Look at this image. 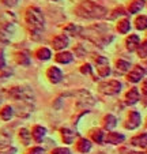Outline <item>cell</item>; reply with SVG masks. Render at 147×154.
<instances>
[{"mask_svg": "<svg viewBox=\"0 0 147 154\" xmlns=\"http://www.w3.org/2000/svg\"><path fill=\"white\" fill-rule=\"evenodd\" d=\"M23 19H25V25H26L27 30H29L30 35L40 34L44 30L45 26V17H44L41 8L35 6H29L25 10L23 14Z\"/></svg>", "mask_w": 147, "mask_h": 154, "instance_id": "cell-1", "label": "cell"}, {"mask_svg": "<svg viewBox=\"0 0 147 154\" xmlns=\"http://www.w3.org/2000/svg\"><path fill=\"white\" fill-rule=\"evenodd\" d=\"M75 14L83 19H100V18L106 17L108 10L93 0H83L76 6Z\"/></svg>", "mask_w": 147, "mask_h": 154, "instance_id": "cell-2", "label": "cell"}, {"mask_svg": "<svg viewBox=\"0 0 147 154\" xmlns=\"http://www.w3.org/2000/svg\"><path fill=\"white\" fill-rule=\"evenodd\" d=\"M10 98H12L15 102H22V104H30L34 101V91L29 86H12L7 90Z\"/></svg>", "mask_w": 147, "mask_h": 154, "instance_id": "cell-3", "label": "cell"}, {"mask_svg": "<svg viewBox=\"0 0 147 154\" xmlns=\"http://www.w3.org/2000/svg\"><path fill=\"white\" fill-rule=\"evenodd\" d=\"M98 91L105 94V96H116L121 91V83L116 79L102 82V83L98 85Z\"/></svg>", "mask_w": 147, "mask_h": 154, "instance_id": "cell-4", "label": "cell"}, {"mask_svg": "<svg viewBox=\"0 0 147 154\" xmlns=\"http://www.w3.org/2000/svg\"><path fill=\"white\" fill-rule=\"evenodd\" d=\"M95 68H97V74L101 78H106L110 75V67H109V60L104 56H95L94 57Z\"/></svg>", "mask_w": 147, "mask_h": 154, "instance_id": "cell-5", "label": "cell"}, {"mask_svg": "<svg viewBox=\"0 0 147 154\" xmlns=\"http://www.w3.org/2000/svg\"><path fill=\"white\" fill-rule=\"evenodd\" d=\"M45 76L52 85H57V83H60V82L63 81L64 74H63V71L57 67V66H51V67L46 68Z\"/></svg>", "mask_w": 147, "mask_h": 154, "instance_id": "cell-6", "label": "cell"}, {"mask_svg": "<svg viewBox=\"0 0 147 154\" xmlns=\"http://www.w3.org/2000/svg\"><path fill=\"white\" fill-rule=\"evenodd\" d=\"M51 45H52V48L55 51H57V52H61V51H66L67 48L69 47V38L67 34H57L55 35V37L52 38V41H51Z\"/></svg>", "mask_w": 147, "mask_h": 154, "instance_id": "cell-7", "label": "cell"}, {"mask_svg": "<svg viewBox=\"0 0 147 154\" xmlns=\"http://www.w3.org/2000/svg\"><path fill=\"white\" fill-rule=\"evenodd\" d=\"M140 122H142V116L138 111H131L128 113V117H127V122H125V128L127 130H135L140 125Z\"/></svg>", "mask_w": 147, "mask_h": 154, "instance_id": "cell-8", "label": "cell"}, {"mask_svg": "<svg viewBox=\"0 0 147 154\" xmlns=\"http://www.w3.org/2000/svg\"><path fill=\"white\" fill-rule=\"evenodd\" d=\"M30 132H32L33 142H34V143H41L44 140V138L46 137V134H48V130H46L44 125L35 124V125H33V127H32Z\"/></svg>", "mask_w": 147, "mask_h": 154, "instance_id": "cell-9", "label": "cell"}, {"mask_svg": "<svg viewBox=\"0 0 147 154\" xmlns=\"http://www.w3.org/2000/svg\"><path fill=\"white\" fill-rule=\"evenodd\" d=\"M144 75H146L144 68L140 67V66H135V67L128 72L127 79H128V82H131V83H138V82H140L142 79L144 78Z\"/></svg>", "mask_w": 147, "mask_h": 154, "instance_id": "cell-10", "label": "cell"}, {"mask_svg": "<svg viewBox=\"0 0 147 154\" xmlns=\"http://www.w3.org/2000/svg\"><path fill=\"white\" fill-rule=\"evenodd\" d=\"M75 150L78 151L79 154H87L91 151V147H93V143L91 140L89 139V138H79L78 140H76L75 143Z\"/></svg>", "mask_w": 147, "mask_h": 154, "instance_id": "cell-11", "label": "cell"}, {"mask_svg": "<svg viewBox=\"0 0 147 154\" xmlns=\"http://www.w3.org/2000/svg\"><path fill=\"white\" fill-rule=\"evenodd\" d=\"M14 60L23 67H27V66H30L32 56L27 51H17V52H14Z\"/></svg>", "mask_w": 147, "mask_h": 154, "instance_id": "cell-12", "label": "cell"}, {"mask_svg": "<svg viewBox=\"0 0 147 154\" xmlns=\"http://www.w3.org/2000/svg\"><path fill=\"white\" fill-rule=\"evenodd\" d=\"M60 137H61V140L66 145H74L75 143V138H76V132L68 127H63V128H60Z\"/></svg>", "mask_w": 147, "mask_h": 154, "instance_id": "cell-13", "label": "cell"}, {"mask_svg": "<svg viewBox=\"0 0 147 154\" xmlns=\"http://www.w3.org/2000/svg\"><path fill=\"white\" fill-rule=\"evenodd\" d=\"M105 138H106V134L104 132V130L101 128H93L90 130V140L97 145H102L105 143Z\"/></svg>", "mask_w": 147, "mask_h": 154, "instance_id": "cell-14", "label": "cell"}, {"mask_svg": "<svg viewBox=\"0 0 147 154\" xmlns=\"http://www.w3.org/2000/svg\"><path fill=\"white\" fill-rule=\"evenodd\" d=\"M34 57L40 61H48L52 59V51L46 47H38L34 51Z\"/></svg>", "mask_w": 147, "mask_h": 154, "instance_id": "cell-15", "label": "cell"}, {"mask_svg": "<svg viewBox=\"0 0 147 154\" xmlns=\"http://www.w3.org/2000/svg\"><path fill=\"white\" fill-rule=\"evenodd\" d=\"M55 61L57 64H69L74 61V55L69 51H61L55 55Z\"/></svg>", "mask_w": 147, "mask_h": 154, "instance_id": "cell-16", "label": "cell"}, {"mask_svg": "<svg viewBox=\"0 0 147 154\" xmlns=\"http://www.w3.org/2000/svg\"><path fill=\"white\" fill-rule=\"evenodd\" d=\"M15 116V111H14V106L12 105H3L0 108V120L3 122H10L12 120Z\"/></svg>", "mask_w": 147, "mask_h": 154, "instance_id": "cell-17", "label": "cell"}, {"mask_svg": "<svg viewBox=\"0 0 147 154\" xmlns=\"http://www.w3.org/2000/svg\"><path fill=\"white\" fill-rule=\"evenodd\" d=\"M18 138H19L20 143H22L23 146H30L32 145V140H33L32 132H30L27 128H25V127L19 128V131H18Z\"/></svg>", "mask_w": 147, "mask_h": 154, "instance_id": "cell-18", "label": "cell"}, {"mask_svg": "<svg viewBox=\"0 0 147 154\" xmlns=\"http://www.w3.org/2000/svg\"><path fill=\"white\" fill-rule=\"evenodd\" d=\"M139 45H140V38L136 34H130L125 40V47L130 52H133V51H138Z\"/></svg>", "mask_w": 147, "mask_h": 154, "instance_id": "cell-19", "label": "cell"}, {"mask_svg": "<svg viewBox=\"0 0 147 154\" xmlns=\"http://www.w3.org/2000/svg\"><path fill=\"white\" fill-rule=\"evenodd\" d=\"M125 140V137L120 132H108L106 138H105V143H109V145H118V143H123Z\"/></svg>", "mask_w": 147, "mask_h": 154, "instance_id": "cell-20", "label": "cell"}, {"mask_svg": "<svg viewBox=\"0 0 147 154\" xmlns=\"http://www.w3.org/2000/svg\"><path fill=\"white\" fill-rule=\"evenodd\" d=\"M140 100V94H139L138 87H132L128 90V93L125 94V102L128 105H135L136 102Z\"/></svg>", "mask_w": 147, "mask_h": 154, "instance_id": "cell-21", "label": "cell"}, {"mask_svg": "<svg viewBox=\"0 0 147 154\" xmlns=\"http://www.w3.org/2000/svg\"><path fill=\"white\" fill-rule=\"evenodd\" d=\"M11 132H8V130H0V149H6L11 146Z\"/></svg>", "mask_w": 147, "mask_h": 154, "instance_id": "cell-22", "label": "cell"}, {"mask_svg": "<svg viewBox=\"0 0 147 154\" xmlns=\"http://www.w3.org/2000/svg\"><path fill=\"white\" fill-rule=\"evenodd\" d=\"M131 143L136 147H140V149H147V134L143 132V134H138L131 139Z\"/></svg>", "mask_w": 147, "mask_h": 154, "instance_id": "cell-23", "label": "cell"}, {"mask_svg": "<svg viewBox=\"0 0 147 154\" xmlns=\"http://www.w3.org/2000/svg\"><path fill=\"white\" fill-rule=\"evenodd\" d=\"M144 0H131L128 3V14H138L143 10Z\"/></svg>", "mask_w": 147, "mask_h": 154, "instance_id": "cell-24", "label": "cell"}, {"mask_svg": "<svg viewBox=\"0 0 147 154\" xmlns=\"http://www.w3.org/2000/svg\"><path fill=\"white\" fill-rule=\"evenodd\" d=\"M117 125V119H116V116H113V115L108 113L104 116V119H102V127L105 128V130H113V128Z\"/></svg>", "mask_w": 147, "mask_h": 154, "instance_id": "cell-25", "label": "cell"}, {"mask_svg": "<svg viewBox=\"0 0 147 154\" xmlns=\"http://www.w3.org/2000/svg\"><path fill=\"white\" fill-rule=\"evenodd\" d=\"M116 29H117L118 33H121V34H127L128 32L131 30V22L128 19H120L117 22V25H116Z\"/></svg>", "mask_w": 147, "mask_h": 154, "instance_id": "cell-26", "label": "cell"}, {"mask_svg": "<svg viewBox=\"0 0 147 154\" xmlns=\"http://www.w3.org/2000/svg\"><path fill=\"white\" fill-rule=\"evenodd\" d=\"M116 68L120 72H127L131 68V63L127 60H123V59H118V60H116Z\"/></svg>", "mask_w": 147, "mask_h": 154, "instance_id": "cell-27", "label": "cell"}, {"mask_svg": "<svg viewBox=\"0 0 147 154\" xmlns=\"http://www.w3.org/2000/svg\"><path fill=\"white\" fill-rule=\"evenodd\" d=\"M135 27L138 30H146L147 29V15H139V17H136Z\"/></svg>", "mask_w": 147, "mask_h": 154, "instance_id": "cell-28", "label": "cell"}, {"mask_svg": "<svg viewBox=\"0 0 147 154\" xmlns=\"http://www.w3.org/2000/svg\"><path fill=\"white\" fill-rule=\"evenodd\" d=\"M25 154H45V149L41 146H32L25 151Z\"/></svg>", "mask_w": 147, "mask_h": 154, "instance_id": "cell-29", "label": "cell"}, {"mask_svg": "<svg viewBox=\"0 0 147 154\" xmlns=\"http://www.w3.org/2000/svg\"><path fill=\"white\" fill-rule=\"evenodd\" d=\"M51 154H71V150L67 146H57L51 150Z\"/></svg>", "mask_w": 147, "mask_h": 154, "instance_id": "cell-30", "label": "cell"}, {"mask_svg": "<svg viewBox=\"0 0 147 154\" xmlns=\"http://www.w3.org/2000/svg\"><path fill=\"white\" fill-rule=\"evenodd\" d=\"M138 55H139V57H147V40L142 45H139Z\"/></svg>", "mask_w": 147, "mask_h": 154, "instance_id": "cell-31", "label": "cell"}, {"mask_svg": "<svg viewBox=\"0 0 147 154\" xmlns=\"http://www.w3.org/2000/svg\"><path fill=\"white\" fill-rule=\"evenodd\" d=\"M17 147L14 146H10V147H6V149H0V154H17Z\"/></svg>", "mask_w": 147, "mask_h": 154, "instance_id": "cell-32", "label": "cell"}, {"mask_svg": "<svg viewBox=\"0 0 147 154\" xmlns=\"http://www.w3.org/2000/svg\"><path fill=\"white\" fill-rule=\"evenodd\" d=\"M91 71H93V67L90 66V64H83L81 67V72L83 74V75H89V74H91Z\"/></svg>", "mask_w": 147, "mask_h": 154, "instance_id": "cell-33", "label": "cell"}, {"mask_svg": "<svg viewBox=\"0 0 147 154\" xmlns=\"http://www.w3.org/2000/svg\"><path fill=\"white\" fill-rule=\"evenodd\" d=\"M6 64H7V61H6V56H4V52H3V49H0V71L6 68Z\"/></svg>", "mask_w": 147, "mask_h": 154, "instance_id": "cell-34", "label": "cell"}, {"mask_svg": "<svg viewBox=\"0 0 147 154\" xmlns=\"http://www.w3.org/2000/svg\"><path fill=\"white\" fill-rule=\"evenodd\" d=\"M142 91H143L144 94H147V79L142 83Z\"/></svg>", "mask_w": 147, "mask_h": 154, "instance_id": "cell-35", "label": "cell"}, {"mask_svg": "<svg viewBox=\"0 0 147 154\" xmlns=\"http://www.w3.org/2000/svg\"><path fill=\"white\" fill-rule=\"evenodd\" d=\"M3 101H4V93H3V90L0 89V106L3 105Z\"/></svg>", "mask_w": 147, "mask_h": 154, "instance_id": "cell-36", "label": "cell"}, {"mask_svg": "<svg viewBox=\"0 0 147 154\" xmlns=\"http://www.w3.org/2000/svg\"><path fill=\"white\" fill-rule=\"evenodd\" d=\"M130 154H143V153H139V151H133V153H130Z\"/></svg>", "mask_w": 147, "mask_h": 154, "instance_id": "cell-37", "label": "cell"}, {"mask_svg": "<svg viewBox=\"0 0 147 154\" xmlns=\"http://www.w3.org/2000/svg\"><path fill=\"white\" fill-rule=\"evenodd\" d=\"M146 127H147V123H146Z\"/></svg>", "mask_w": 147, "mask_h": 154, "instance_id": "cell-38", "label": "cell"}, {"mask_svg": "<svg viewBox=\"0 0 147 154\" xmlns=\"http://www.w3.org/2000/svg\"><path fill=\"white\" fill-rule=\"evenodd\" d=\"M100 154H104V153H100Z\"/></svg>", "mask_w": 147, "mask_h": 154, "instance_id": "cell-39", "label": "cell"}]
</instances>
